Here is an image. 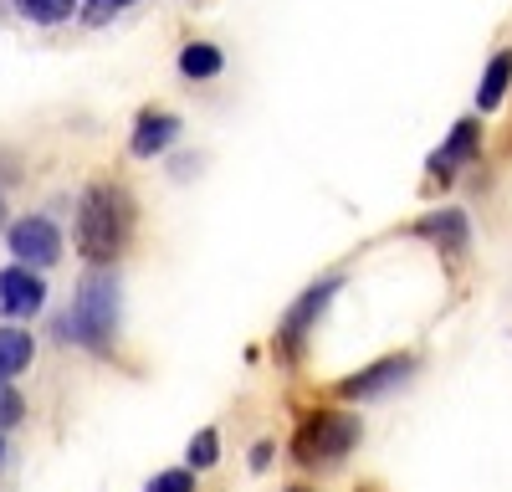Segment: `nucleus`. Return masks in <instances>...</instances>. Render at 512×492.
I'll list each match as a JSON object with an SVG mask.
<instances>
[{
    "mask_svg": "<svg viewBox=\"0 0 512 492\" xmlns=\"http://www.w3.org/2000/svg\"><path fill=\"white\" fill-rule=\"evenodd\" d=\"M292 492H308V487H292Z\"/></svg>",
    "mask_w": 512,
    "mask_h": 492,
    "instance_id": "21",
    "label": "nucleus"
},
{
    "mask_svg": "<svg viewBox=\"0 0 512 492\" xmlns=\"http://www.w3.org/2000/svg\"><path fill=\"white\" fill-rule=\"evenodd\" d=\"M415 236H425V241H436V246H446V252H461L466 246V236H472V226H466V216L461 211H431L420 226H415Z\"/></svg>",
    "mask_w": 512,
    "mask_h": 492,
    "instance_id": "8",
    "label": "nucleus"
},
{
    "mask_svg": "<svg viewBox=\"0 0 512 492\" xmlns=\"http://www.w3.org/2000/svg\"><path fill=\"white\" fill-rule=\"evenodd\" d=\"M41 303H47V282H41L31 267H6L0 272V313L6 318H31L41 313Z\"/></svg>",
    "mask_w": 512,
    "mask_h": 492,
    "instance_id": "6",
    "label": "nucleus"
},
{
    "mask_svg": "<svg viewBox=\"0 0 512 492\" xmlns=\"http://www.w3.org/2000/svg\"><path fill=\"white\" fill-rule=\"evenodd\" d=\"M410 375H415V359H405V354L374 359L369 369H359V375H349L344 385H338V395H344V400H384L390 390H400Z\"/></svg>",
    "mask_w": 512,
    "mask_h": 492,
    "instance_id": "5",
    "label": "nucleus"
},
{
    "mask_svg": "<svg viewBox=\"0 0 512 492\" xmlns=\"http://www.w3.org/2000/svg\"><path fill=\"white\" fill-rule=\"evenodd\" d=\"M123 6H134V0H93V16L103 21V16H113V11H123Z\"/></svg>",
    "mask_w": 512,
    "mask_h": 492,
    "instance_id": "18",
    "label": "nucleus"
},
{
    "mask_svg": "<svg viewBox=\"0 0 512 492\" xmlns=\"http://www.w3.org/2000/svg\"><path fill=\"white\" fill-rule=\"evenodd\" d=\"M333 293H338V277H328L323 287H308V293L297 298V308L287 313V328H282V334H287V344H297V339H303L308 328L318 323V313H323V303H328Z\"/></svg>",
    "mask_w": 512,
    "mask_h": 492,
    "instance_id": "9",
    "label": "nucleus"
},
{
    "mask_svg": "<svg viewBox=\"0 0 512 492\" xmlns=\"http://www.w3.org/2000/svg\"><path fill=\"white\" fill-rule=\"evenodd\" d=\"M507 82H512V52H497V57L487 62V72H482V88H477V108H482V113H492V108L502 103Z\"/></svg>",
    "mask_w": 512,
    "mask_h": 492,
    "instance_id": "12",
    "label": "nucleus"
},
{
    "mask_svg": "<svg viewBox=\"0 0 512 492\" xmlns=\"http://www.w3.org/2000/svg\"><path fill=\"white\" fill-rule=\"evenodd\" d=\"M113 334H118V277L98 267L93 277H82L77 303L62 318V339L103 354V349H113Z\"/></svg>",
    "mask_w": 512,
    "mask_h": 492,
    "instance_id": "2",
    "label": "nucleus"
},
{
    "mask_svg": "<svg viewBox=\"0 0 512 492\" xmlns=\"http://www.w3.org/2000/svg\"><path fill=\"white\" fill-rule=\"evenodd\" d=\"M175 139H180V118H175V113H144L139 129H134V154H139V159H154V154H164Z\"/></svg>",
    "mask_w": 512,
    "mask_h": 492,
    "instance_id": "7",
    "label": "nucleus"
},
{
    "mask_svg": "<svg viewBox=\"0 0 512 492\" xmlns=\"http://www.w3.org/2000/svg\"><path fill=\"white\" fill-rule=\"evenodd\" d=\"M72 6H77V0H16V11H21L26 21H41V26L67 21V16H72Z\"/></svg>",
    "mask_w": 512,
    "mask_h": 492,
    "instance_id": "14",
    "label": "nucleus"
},
{
    "mask_svg": "<svg viewBox=\"0 0 512 492\" xmlns=\"http://www.w3.org/2000/svg\"><path fill=\"white\" fill-rule=\"evenodd\" d=\"M477 154V123L472 118H466V123H456V129H451V139L436 149V159H431V170L446 180L451 170H456V164H466V159H472Z\"/></svg>",
    "mask_w": 512,
    "mask_h": 492,
    "instance_id": "10",
    "label": "nucleus"
},
{
    "mask_svg": "<svg viewBox=\"0 0 512 492\" xmlns=\"http://www.w3.org/2000/svg\"><path fill=\"white\" fill-rule=\"evenodd\" d=\"M26 416V405H21V395L6 385V380H0V431H6V426H16Z\"/></svg>",
    "mask_w": 512,
    "mask_h": 492,
    "instance_id": "17",
    "label": "nucleus"
},
{
    "mask_svg": "<svg viewBox=\"0 0 512 492\" xmlns=\"http://www.w3.org/2000/svg\"><path fill=\"white\" fill-rule=\"evenodd\" d=\"M359 446V416L349 410H318L297 431V462L303 467H333L338 457H349Z\"/></svg>",
    "mask_w": 512,
    "mask_h": 492,
    "instance_id": "3",
    "label": "nucleus"
},
{
    "mask_svg": "<svg viewBox=\"0 0 512 492\" xmlns=\"http://www.w3.org/2000/svg\"><path fill=\"white\" fill-rule=\"evenodd\" d=\"M267 462H272V446H267V441H262V446H256V451H251V467H256V472H262V467H267Z\"/></svg>",
    "mask_w": 512,
    "mask_h": 492,
    "instance_id": "19",
    "label": "nucleus"
},
{
    "mask_svg": "<svg viewBox=\"0 0 512 492\" xmlns=\"http://www.w3.org/2000/svg\"><path fill=\"white\" fill-rule=\"evenodd\" d=\"M149 492H195V472L190 467H175V472H159L149 482Z\"/></svg>",
    "mask_w": 512,
    "mask_h": 492,
    "instance_id": "16",
    "label": "nucleus"
},
{
    "mask_svg": "<svg viewBox=\"0 0 512 492\" xmlns=\"http://www.w3.org/2000/svg\"><path fill=\"white\" fill-rule=\"evenodd\" d=\"M221 67H226V57L210 47V41H190V47L180 52V72L185 77H216Z\"/></svg>",
    "mask_w": 512,
    "mask_h": 492,
    "instance_id": "13",
    "label": "nucleus"
},
{
    "mask_svg": "<svg viewBox=\"0 0 512 492\" xmlns=\"http://www.w3.org/2000/svg\"><path fill=\"white\" fill-rule=\"evenodd\" d=\"M6 241H11L16 262H21V267H31V272L52 267V262L62 257V236H57V226H52L47 216H26V221H16Z\"/></svg>",
    "mask_w": 512,
    "mask_h": 492,
    "instance_id": "4",
    "label": "nucleus"
},
{
    "mask_svg": "<svg viewBox=\"0 0 512 492\" xmlns=\"http://www.w3.org/2000/svg\"><path fill=\"white\" fill-rule=\"evenodd\" d=\"M221 462V441H216V431H200L195 441H190V472L195 467H216Z\"/></svg>",
    "mask_w": 512,
    "mask_h": 492,
    "instance_id": "15",
    "label": "nucleus"
},
{
    "mask_svg": "<svg viewBox=\"0 0 512 492\" xmlns=\"http://www.w3.org/2000/svg\"><path fill=\"white\" fill-rule=\"evenodd\" d=\"M134 231V200L123 185H93L77 205V252L93 267H108Z\"/></svg>",
    "mask_w": 512,
    "mask_h": 492,
    "instance_id": "1",
    "label": "nucleus"
},
{
    "mask_svg": "<svg viewBox=\"0 0 512 492\" xmlns=\"http://www.w3.org/2000/svg\"><path fill=\"white\" fill-rule=\"evenodd\" d=\"M31 359H36V344H31L26 328H0V380L21 375Z\"/></svg>",
    "mask_w": 512,
    "mask_h": 492,
    "instance_id": "11",
    "label": "nucleus"
},
{
    "mask_svg": "<svg viewBox=\"0 0 512 492\" xmlns=\"http://www.w3.org/2000/svg\"><path fill=\"white\" fill-rule=\"evenodd\" d=\"M0 226H6V200H0Z\"/></svg>",
    "mask_w": 512,
    "mask_h": 492,
    "instance_id": "20",
    "label": "nucleus"
}]
</instances>
